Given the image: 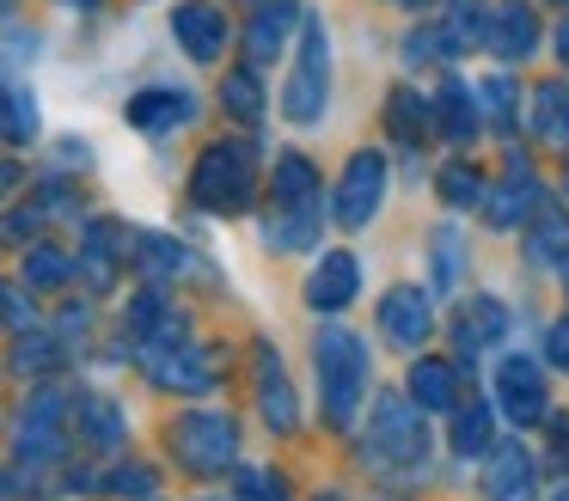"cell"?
Listing matches in <instances>:
<instances>
[{"label":"cell","mask_w":569,"mask_h":501,"mask_svg":"<svg viewBox=\"0 0 569 501\" xmlns=\"http://www.w3.org/2000/svg\"><path fill=\"white\" fill-rule=\"evenodd\" d=\"M0 501H7V489H0Z\"/></svg>","instance_id":"40"},{"label":"cell","mask_w":569,"mask_h":501,"mask_svg":"<svg viewBox=\"0 0 569 501\" xmlns=\"http://www.w3.org/2000/svg\"><path fill=\"white\" fill-rule=\"evenodd\" d=\"M453 49L441 43V31H410L405 37V68H441Z\"/></svg>","instance_id":"29"},{"label":"cell","mask_w":569,"mask_h":501,"mask_svg":"<svg viewBox=\"0 0 569 501\" xmlns=\"http://www.w3.org/2000/svg\"><path fill=\"white\" fill-rule=\"evenodd\" d=\"M441 202L447 208H478L483 202V178L471 166H447L441 171Z\"/></svg>","instance_id":"28"},{"label":"cell","mask_w":569,"mask_h":501,"mask_svg":"<svg viewBox=\"0 0 569 501\" xmlns=\"http://www.w3.org/2000/svg\"><path fill=\"white\" fill-rule=\"evenodd\" d=\"M380 330H386V342H392V349L417 354L422 342L435 337V300L417 288V281H398V288H386V293H380Z\"/></svg>","instance_id":"5"},{"label":"cell","mask_w":569,"mask_h":501,"mask_svg":"<svg viewBox=\"0 0 569 501\" xmlns=\"http://www.w3.org/2000/svg\"><path fill=\"white\" fill-rule=\"evenodd\" d=\"M380 202H386V153L361 147V153L349 159L343 183H337V220H343L349 232H361L373 214H380Z\"/></svg>","instance_id":"6"},{"label":"cell","mask_w":569,"mask_h":501,"mask_svg":"<svg viewBox=\"0 0 569 501\" xmlns=\"http://www.w3.org/2000/svg\"><path fill=\"white\" fill-rule=\"evenodd\" d=\"M325 80H331V43H325V19L307 12V24H300V68L282 92L288 122H319L325 117Z\"/></svg>","instance_id":"3"},{"label":"cell","mask_w":569,"mask_h":501,"mask_svg":"<svg viewBox=\"0 0 569 501\" xmlns=\"http://www.w3.org/2000/svg\"><path fill=\"white\" fill-rule=\"evenodd\" d=\"M441 37H447V49H478V43H490V0H447Z\"/></svg>","instance_id":"20"},{"label":"cell","mask_w":569,"mask_h":501,"mask_svg":"<svg viewBox=\"0 0 569 501\" xmlns=\"http://www.w3.org/2000/svg\"><path fill=\"white\" fill-rule=\"evenodd\" d=\"M258 410L276 434H295L300 428V403H295V385H288L282 361L270 354V342H258Z\"/></svg>","instance_id":"13"},{"label":"cell","mask_w":569,"mask_h":501,"mask_svg":"<svg viewBox=\"0 0 569 501\" xmlns=\"http://www.w3.org/2000/svg\"><path fill=\"white\" fill-rule=\"evenodd\" d=\"M172 31L184 37V49L197 61H214L227 49V19L209 7V0H184V7L172 12Z\"/></svg>","instance_id":"15"},{"label":"cell","mask_w":569,"mask_h":501,"mask_svg":"<svg viewBox=\"0 0 569 501\" xmlns=\"http://www.w3.org/2000/svg\"><path fill=\"white\" fill-rule=\"evenodd\" d=\"M410 403H417L422 415H441L459 403V379L447 361H417L410 367Z\"/></svg>","instance_id":"18"},{"label":"cell","mask_w":569,"mask_h":501,"mask_svg":"<svg viewBox=\"0 0 569 501\" xmlns=\"http://www.w3.org/2000/svg\"><path fill=\"white\" fill-rule=\"evenodd\" d=\"M87 7H92V0H87Z\"/></svg>","instance_id":"43"},{"label":"cell","mask_w":569,"mask_h":501,"mask_svg":"<svg viewBox=\"0 0 569 501\" xmlns=\"http://www.w3.org/2000/svg\"><path fill=\"white\" fill-rule=\"evenodd\" d=\"M325 501H337V495H325Z\"/></svg>","instance_id":"41"},{"label":"cell","mask_w":569,"mask_h":501,"mask_svg":"<svg viewBox=\"0 0 569 501\" xmlns=\"http://www.w3.org/2000/svg\"><path fill=\"white\" fill-rule=\"evenodd\" d=\"M563 293H569V257H563Z\"/></svg>","instance_id":"38"},{"label":"cell","mask_w":569,"mask_h":501,"mask_svg":"<svg viewBox=\"0 0 569 501\" xmlns=\"http://www.w3.org/2000/svg\"><path fill=\"white\" fill-rule=\"evenodd\" d=\"M386 7H422V0H386Z\"/></svg>","instance_id":"37"},{"label":"cell","mask_w":569,"mask_h":501,"mask_svg":"<svg viewBox=\"0 0 569 501\" xmlns=\"http://www.w3.org/2000/svg\"><path fill=\"white\" fill-rule=\"evenodd\" d=\"M453 452L459 459H478V452H490V428H496V410L483 398H471V403H453Z\"/></svg>","instance_id":"24"},{"label":"cell","mask_w":569,"mask_h":501,"mask_svg":"<svg viewBox=\"0 0 569 501\" xmlns=\"http://www.w3.org/2000/svg\"><path fill=\"white\" fill-rule=\"evenodd\" d=\"M172 452L190 464V471H221L227 459L239 452V428L227 422V415H190V422L172 428Z\"/></svg>","instance_id":"7"},{"label":"cell","mask_w":569,"mask_h":501,"mask_svg":"<svg viewBox=\"0 0 569 501\" xmlns=\"http://www.w3.org/2000/svg\"><path fill=\"white\" fill-rule=\"evenodd\" d=\"M356 293H361V263L349 251H325L312 281H307V305L312 312H343Z\"/></svg>","instance_id":"10"},{"label":"cell","mask_w":569,"mask_h":501,"mask_svg":"<svg viewBox=\"0 0 569 501\" xmlns=\"http://www.w3.org/2000/svg\"><path fill=\"white\" fill-rule=\"evenodd\" d=\"M80 415H87V434L99 440V447H111V440H117V422H123V415H117L104 398H87V403H80Z\"/></svg>","instance_id":"30"},{"label":"cell","mask_w":569,"mask_h":501,"mask_svg":"<svg viewBox=\"0 0 569 501\" xmlns=\"http://www.w3.org/2000/svg\"><path fill=\"white\" fill-rule=\"evenodd\" d=\"M246 196H251V153L246 147H209L202 153V166H197V202H209V208H221V214H233V208H246Z\"/></svg>","instance_id":"4"},{"label":"cell","mask_w":569,"mask_h":501,"mask_svg":"<svg viewBox=\"0 0 569 501\" xmlns=\"http://www.w3.org/2000/svg\"><path fill=\"white\" fill-rule=\"evenodd\" d=\"M483 489H490V501H532L539 495V464H532V452L520 447V440H502V447L490 452Z\"/></svg>","instance_id":"12"},{"label":"cell","mask_w":569,"mask_h":501,"mask_svg":"<svg viewBox=\"0 0 569 501\" xmlns=\"http://www.w3.org/2000/svg\"><path fill=\"white\" fill-rule=\"evenodd\" d=\"M527 257H532V263H563V257H569V214H563V208H532Z\"/></svg>","instance_id":"21"},{"label":"cell","mask_w":569,"mask_h":501,"mask_svg":"<svg viewBox=\"0 0 569 501\" xmlns=\"http://www.w3.org/2000/svg\"><path fill=\"white\" fill-rule=\"evenodd\" d=\"M312 361H319L325 422H331L337 434H349L356 415H361V403H368V373H373L368 342H361L356 330H343V324H325L319 337H312Z\"/></svg>","instance_id":"1"},{"label":"cell","mask_w":569,"mask_h":501,"mask_svg":"<svg viewBox=\"0 0 569 501\" xmlns=\"http://www.w3.org/2000/svg\"><path fill=\"white\" fill-rule=\"evenodd\" d=\"M532 208H539V178H532V166H508V178L496 183V190H483V214H490L496 232H515L520 220H532Z\"/></svg>","instance_id":"9"},{"label":"cell","mask_w":569,"mask_h":501,"mask_svg":"<svg viewBox=\"0 0 569 501\" xmlns=\"http://www.w3.org/2000/svg\"><path fill=\"white\" fill-rule=\"evenodd\" d=\"M190 117H197V98H190V92H178V86H160V92H141L136 104H129V122H136V129H148V134L172 129V122H190Z\"/></svg>","instance_id":"16"},{"label":"cell","mask_w":569,"mask_h":501,"mask_svg":"<svg viewBox=\"0 0 569 501\" xmlns=\"http://www.w3.org/2000/svg\"><path fill=\"white\" fill-rule=\"evenodd\" d=\"M288 19H295V7H288V0H282V7H263L258 19H251V56L270 61L276 49L288 43Z\"/></svg>","instance_id":"27"},{"label":"cell","mask_w":569,"mask_h":501,"mask_svg":"<svg viewBox=\"0 0 569 501\" xmlns=\"http://www.w3.org/2000/svg\"><path fill=\"white\" fill-rule=\"evenodd\" d=\"M496 403H502V415L508 422H520V428H532V422H545V373H539V361H527V354H508L502 367H496Z\"/></svg>","instance_id":"8"},{"label":"cell","mask_w":569,"mask_h":501,"mask_svg":"<svg viewBox=\"0 0 569 501\" xmlns=\"http://www.w3.org/2000/svg\"><path fill=\"white\" fill-rule=\"evenodd\" d=\"M471 98H478V117H490L496 122V129H515V80H508V73H490V80H483V86H471Z\"/></svg>","instance_id":"26"},{"label":"cell","mask_w":569,"mask_h":501,"mask_svg":"<svg viewBox=\"0 0 569 501\" xmlns=\"http://www.w3.org/2000/svg\"><path fill=\"white\" fill-rule=\"evenodd\" d=\"M153 373H160V385H184V391H209L214 385V361L202 349H172L153 361Z\"/></svg>","instance_id":"25"},{"label":"cell","mask_w":569,"mask_h":501,"mask_svg":"<svg viewBox=\"0 0 569 501\" xmlns=\"http://www.w3.org/2000/svg\"><path fill=\"white\" fill-rule=\"evenodd\" d=\"M551 447H557V464H569V415L551 422Z\"/></svg>","instance_id":"35"},{"label":"cell","mask_w":569,"mask_h":501,"mask_svg":"<svg viewBox=\"0 0 569 501\" xmlns=\"http://www.w3.org/2000/svg\"><path fill=\"white\" fill-rule=\"evenodd\" d=\"M502 337H508V305L490 300V293H478V300L459 312V324H453V342H459V361L466 367H478V354L496 349Z\"/></svg>","instance_id":"11"},{"label":"cell","mask_w":569,"mask_h":501,"mask_svg":"<svg viewBox=\"0 0 569 501\" xmlns=\"http://www.w3.org/2000/svg\"><path fill=\"white\" fill-rule=\"evenodd\" d=\"M563 190H569V183H563Z\"/></svg>","instance_id":"42"},{"label":"cell","mask_w":569,"mask_h":501,"mask_svg":"<svg viewBox=\"0 0 569 501\" xmlns=\"http://www.w3.org/2000/svg\"><path fill=\"white\" fill-rule=\"evenodd\" d=\"M532 134L557 153H569V86L563 80H545L532 92Z\"/></svg>","instance_id":"17"},{"label":"cell","mask_w":569,"mask_h":501,"mask_svg":"<svg viewBox=\"0 0 569 501\" xmlns=\"http://www.w3.org/2000/svg\"><path fill=\"white\" fill-rule=\"evenodd\" d=\"M386 129L398 134L405 147H417V141H429V104H422V86H398L392 98H386Z\"/></svg>","instance_id":"22"},{"label":"cell","mask_w":569,"mask_h":501,"mask_svg":"<svg viewBox=\"0 0 569 501\" xmlns=\"http://www.w3.org/2000/svg\"><path fill=\"white\" fill-rule=\"evenodd\" d=\"M490 37H496V56L502 61H527L532 49H539V12H532L527 0H502V7L490 12Z\"/></svg>","instance_id":"14"},{"label":"cell","mask_w":569,"mask_h":501,"mask_svg":"<svg viewBox=\"0 0 569 501\" xmlns=\"http://www.w3.org/2000/svg\"><path fill=\"white\" fill-rule=\"evenodd\" d=\"M26 275H38V288H56V281L68 275V263H62V257H56V251H38V257H31V263H26Z\"/></svg>","instance_id":"33"},{"label":"cell","mask_w":569,"mask_h":501,"mask_svg":"<svg viewBox=\"0 0 569 501\" xmlns=\"http://www.w3.org/2000/svg\"><path fill=\"white\" fill-rule=\"evenodd\" d=\"M545 361H551V367H569V318L545 330Z\"/></svg>","instance_id":"34"},{"label":"cell","mask_w":569,"mask_h":501,"mask_svg":"<svg viewBox=\"0 0 569 501\" xmlns=\"http://www.w3.org/2000/svg\"><path fill=\"white\" fill-rule=\"evenodd\" d=\"M551 501H569V489H557V495H551Z\"/></svg>","instance_id":"39"},{"label":"cell","mask_w":569,"mask_h":501,"mask_svg":"<svg viewBox=\"0 0 569 501\" xmlns=\"http://www.w3.org/2000/svg\"><path fill=\"white\" fill-rule=\"evenodd\" d=\"M557 56H563V68H569V19H563V31H557Z\"/></svg>","instance_id":"36"},{"label":"cell","mask_w":569,"mask_h":501,"mask_svg":"<svg viewBox=\"0 0 569 501\" xmlns=\"http://www.w3.org/2000/svg\"><path fill=\"white\" fill-rule=\"evenodd\" d=\"M368 464L380 471H429V428H422L417 403L398 398V391H380L373 398V422H368Z\"/></svg>","instance_id":"2"},{"label":"cell","mask_w":569,"mask_h":501,"mask_svg":"<svg viewBox=\"0 0 569 501\" xmlns=\"http://www.w3.org/2000/svg\"><path fill=\"white\" fill-rule=\"evenodd\" d=\"M429 263H435V293H453L459 281H466V232H459V227H435Z\"/></svg>","instance_id":"23"},{"label":"cell","mask_w":569,"mask_h":501,"mask_svg":"<svg viewBox=\"0 0 569 501\" xmlns=\"http://www.w3.org/2000/svg\"><path fill=\"white\" fill-rule=\"evenodd\" d=\"M7 129H13V141H31V134H38V104H31L26 92H7Z\"/></svg>","instance_id":"31"},{"label":"cell","mask_w":569,"mask_h":501,"mask_svg":"<svg viewBox=\"0 0 569 501\" xmlns=\"http://www.w3.org/2000/svg\"><path fill=\"white\" fill-rule=\"evenodd\" d=\"M227 110H233V117H258L263 110V92H258V80H246V73H239V80H227Z\"/></svg>","instance_id":"32"},{"label":"cell","mask_w":569,"mask_h":501,"mask_svg":"<svg viewBox=\"0 0 569 501\" xmlns=\"http://www.w3.org/2000/svg\"><path fill=\"white\" fill-rule=\"evenodd\" d=\"M435 129H441V141H453V147H466L471 141V129H478V98H471V86L466 80H447L441 86V110H435Z\"/></svg>","instance_id":"19"}]
</instances>
